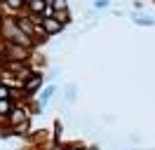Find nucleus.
I'll return each instance as SVG.
<instances>
[{"mask_svg":"<svg viewBox=\"0 0 155 150\" xmlns=\"http://www.w3.org/2000/svg\"><path fill=\"white\" fill-rule=\"evenodd\" d=\"M5 59H7V61L28 64V61H31V49L19 47V45H14V42H5Z\"/></svg>","mask_w":155,"mask_h":150,"instance_id":"f257e3e1","label":"nucleus"},{"mask_svg":"<svg viewBox=\"0 0 155 150\" xmlns=\"http://www.w3.org/2000/svg\"><path fill=\"white\" fill-rule=\"evenodd\" d=\"M28 120H31V112H28V108H26V106H17V108H14L7 117H5V122H7V127H10V129H14L17 124L28 122Z\"/></svg>","mask_w":155,"mask_h":150,"instance_id":"f03ea898","label":"nucleus"},{"mask_svg":"<svg viewBox=\"0 0 155 150\" xmlns=\"http://www.w3.org/2000/svg\"><path fill=\"white\" fill-rule=\"evenodd\" d=\"M42 82H45V75H42V73H35V75L28 80V82H24L21 92H24V96H26V101H28V99H33V94H35L40 87H42Z\"/></svg>","mask_w":155,"mask_h":150,"instance_id":"7ed1b4c3","label":"nucleus"},{"mask_svg":"<svg viewBox=\"0 0 155 150\" xmlns=\"http://www.w3.org/2000/svg\"><path fill=\"white\" fill-rule=\"evenodd\" d=\"M47 7H49V0H28L26 2V12L31 17H45Z\"/></svg>","mask_w":155,"mask_h":150,"instance_id":"20e7f679","label":"nucleus"},{"mask_svg":"<svg viewBox=\"0 0 155 150\" xmlns=\"http://www.w3.org/2000/svg\"><path fill=\"white\" fill-rule=\"evenodd\" d=\"M42 28H45V31H47V35L52 38V35H57V33H61V31H64V24H61V21H59V19H45V21H42Z\"/></svg>","mask_w":155,"mask_h":150,"instance_id":"39448f33","label":"nucleus"},{"mask_svg":"<svg viewBox=\"0 0 155 150\" xmlns=\"http://www.w3.org/2000/svg\"><path fill=\"white\" fill-rule=\"evenodd\" d=\"M54 94H57V84H47V87H42L38 94V103H42V106H47L52 99H54Z\"/></svg>","mask_w":155,"mask_h":150,"instance_id":"423d86ee","label":"nucleus"},{"mask_svg":"<svg viewBox=\"0 0 155 150\" xmlns=\"http://www.w3.org/2000/svg\"><path fill=\"white\" fill-rule=\"evenodd\" d=\"M14 108H17V101H12V99H0V117H2V120H5Z\"/></svg>","mask_w":155,"mask_h":150,"instance_id":"0eeeda50","label":"nucleus"},{"mask_svg":"<svg viewBox=\"0 0 155 150\" xmlns=\"http://www.w3.org/2000/svg\"><path fill=\"white\" fill-rule=\"evenodd\" d=\"M2 7L10 9L12 14H17V12H21V9H26V2H24V0H5Z\"/></svg>","mask_w":155,"mask_h":150,"instance_id":"6e6552de","label":"nucleus"},{"mask_svg":"<svg viewBox=\"0 0 155 150\" xmlns=\"http://www.w3.org/2000/svg\"><path fill=\"white\" fill-rule=\"evenodd\" d=\"M28 134H31V120H28V122H21V124H17V127L12 129V136H17V139L28 136Z\"/></svg>","mask_w":155,"mask_h":150,"instance_id":"1a4fd4ad","label":"nucleus"},{"mask_svg":"<svg viewBox=\"0 0 155 150\" xmlns=\"http://www.w3.org/2000/svg\"><path fill=\"white\" fill-rule=\"evenodd\" d=\"M132 21H134L136 26H155V19L153 17H146V14H136Z\"/></svg>","mask_w":155,"mask_h":150,"instance_id":"9d476101","label":"nucleus"},{"mask_svg":"<svg viewBox=\"0 0 155 150\" xmlns=\"http://www.w3.org/2000/svg\"><path fill=\"white\" fill-rule=\"evenodd\" d=\"M49 7L54 9V14H57V12H66L68 9V0H49Z\"/></svg>","mask_w":155,"mask_h":150,"instance_id":"9b49d317","label":"nucleus"},{"mask_svg":"<svg viewBox=\"0 0 155 150\" xmlns=\"http://www.w3.org/2000/svg\"><path fill=\"white\" fill-rule=\"evenodd\" d=\"M12 96H14V89L0 80V99H12ZM12 101H14V99H12Z\"/></svg>","mask_w":155,"mask_h":150,"instance_id":"f8f14e48","label":"nucleus"},{"mask_svg":"<svg viewBox=\"0 0 155 150\" xmlns=\"http://www.w3.org/2000/svg\"><path fill=\"white\" fill-rule=\"evenodd\" d=\"M54 19H59V21H61V24H64V26H68V24H71V12H57V14H54Z\"/></svg>","mask_w":155,"mask_h":150,"instance_id":"ddd939ff","label":"nucleus"},{"mask_svg":"<svg viewBox=\"0 0 155 150\" xmlns=\"http://www.w3.org/2000/svg\"><path fill=\"white\" fill-rule=\"evenodd\" d=\"M66 101H68V103L75 101V84H68V89H66Z\"/></svg>","mask_w":155,"mask_h":150,"instance_id":"4468645a","label":"nucleus"},{"mask_svg":"<svg viewBox=\"0 0 155 150\" xmlns=\"http://www.w3.org/2000/svg\"><path fill=\"white\" fill-rule=\"evenodd\" d=\"M108 5H110V0H94V7L97 9H106Z\"/></svg>","mask_w":155,"mask_h":150,"instance_id":"2eb2a0df","label":"nucleus"},{"mask_svg":"<svg viewBox=\"0 0 155 150\" xmlns=\"http://www.w3.org/2000/svg\"><path fill=\"white\" fill-rule=\"evenodd\" d=\"M42 150H66V145H59V143H49V145H45Z\"/></svg>","mask_w":155,"mask_h":150,"instance_id":"dca6fc26","label":"nucleus"},{"mask_svg":"<svg viewBox=\"0 0 155 150\" xmlns=\"http://www.w3.org/2000/svg\"><path fill=\"white\" fill-rule=\"evenodd\" d=\"M66 150H92L87 145H66Z\"/></svg>","mask_w":155,"mask_h":150,"instance_id":"f3484780","label":"nucleus"},{"mask_svg":"<svg viewBox=\"0 0 155 150\" xmlns=\"http://www.w3.org/2000/svg\"><path fill=\"white\" fill-rule=\"evenodd\" d=\"M92 150H99V148H92Z\"/></svg>","mask_w":155,"mask_h":150,"instance_id":"a211bd4d","label":"nucleus"},{"mask_svg":"<svg viewBox=\"0 0 155 150\" xmlns=\"http://www.w3.org/2000/svg\"><path fill=\"white\" fill-rule=\"evenodd\" d=\"M0 2H5V0H0Z\"/></svg>","mask_w":155,"mask_h":150,"instance_id":"6ab92c4d","label":"nucleus"},{"mask_svg":"<svg viewBox=\"0 0 155 150\" xmlns=\"http://www.w3.org/2000/svg\"><path fill=\"white\" fill-rule=\"evenodd\" d=\"M24 2H28V0H24Z\"/></svg>","mask_w":155,"mask_h":150,"instance_id":"aec40b11","label":"nucleus"},{"mask_svg":"<svg viewBox=\"0 0 155 150\" xmlns=\"http://www.w3.org/2000/svg\"><path fill=\"white\" fill-rule=\"evenodd\" d=\"M0 21H2V17H0Z\"/></svg>","mask_w":155,"mask_h":150,"instance_id":"412c9836","label":"nucleus"}]
</instances>
